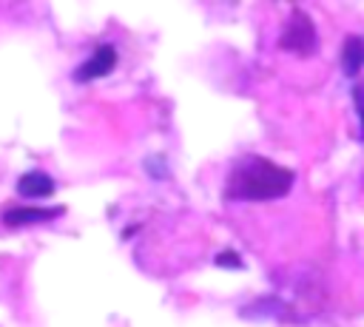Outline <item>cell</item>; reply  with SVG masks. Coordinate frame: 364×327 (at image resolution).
<instances>
[{
	"mask_svg": "<svg viewBox=\"0 0 364 327\" xmlns=\"http://www.w3.org/2000/svg\"><path fill=\"white\" fill-rule=\"evenodd\" d=\"M361 63H364V40H361V34H350L341 43V71L350 80H355L361 71Z\"/></svg>",
	"mask_w": 364,
	"mask_h": 327,
	"instance_id": "6",
	"label": "cell"
},
{
	"mask_svg": "<svg viewBox=\"0 0 364 327\" xmlns=\"http://www.w3.org/2000/svg\"><path fill=\"white\" fill-rule=\"evenodd\" d=\"M63 216V208H37V205H11L3 210V225L6 227H26V225H37V222H51Z\"/></svg>",
	"mask_w": 364,
	"mask_h": 327,
	"instance_id": "4",
	"label": "cell"
},
{
	"mask_svg": "<svg viewBox=\"0 0 364 327\" xmlns=\"http://www.w3.org/2000/svg\"><path fill=\"white\" fill-rule=\"evenodd\" d=\"M219 267H233V270H239L242 267V256L236 253V250H222V253H216V259H213Z\"/></svg>",
	"mask_w": 364,
	"mask_h": 327,
	"instance_id": "7",
	"label": "cell"
},
{
	"mask_svg": "<svg viewBox=\"0 0 364 327\" xmlns=\"http://www.w3.org/2000/svg\"><path fill=\"white\" fill-rule=\"evenodd\" d=\"M119 63V54L111 43H100L94 48V54L88 60H82L77 68H74V82H91V80H100V77H108Z\"/></svg>",
	"mask_w": 364,
	"mask_h": 327,
	"instance_id": "3",
	"label": "cell"
},
{
	"mask_svg": "<svg viewBox=\"0 0 364 327\" xmlns=\"http://www.w3.org/2000/svg\"><path fill=\"white\" fill-rule=\"evenodd\" d=\"M54 191H57V185L46 171H26L17 179V193L26 196V199H46Z\"/></svg>",
	"mask_w": 364,
	"mask_h": 327,
	"instance_id": "5",
	"label": "cell"
},
{
	"mask_svg": "<svg viewBox=\"0 0 364 327\" xmlns=\"http://www.w3.org/2000/svg\"><path fill=\"white\" fill-rule=\"evenodd\" d=\"M293 182H296L293 168H284L262 154H247L230 168L222 196L228 202H267L287 196Z\"/></svg>",
	"mask_w": 364,
	"mask_h": 327,
	"instance_id": "1",
	"label": "cell"
},
{
	"mask_svg": "<svg viewBox=\"0 0 364 327\" xmlns=\"http://www.w3.org/2000/svg\"><path fill=\"white\" fill-rule=\"evenodd\" d=\"M279 48L290 51L296 57H313L318 51V34H316V23L304 9H293L282 34H279Z\"/></svg>",
	"mask_w": 364,
	"mask_h": 327,
	"instance_id": "2",
	"label": "cell"
}]
</instances>
